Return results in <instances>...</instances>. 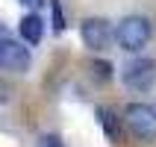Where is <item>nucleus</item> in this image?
Returning <instances> with one entry per match:
<instances>
[{
	"mask_svg": "<svg viewBox=\"0 0 156 147\" xmlns=\"http://www.w3.org/2000/svg\"><path fill=\"white\" fill-rule=\"evenodd\" d=\"M18 33H21V38L27 44H38L44 38V18L38 12H33V9H27V15L18 21Z\"/></svg>",
	"mask_w": 156,
	"mask_h": 147,
	"instance_id": "obj_6",
	"label": "nucleus"
},
{
	"mask_svg": "<svg viewBox=\"0 0 156 147\" xmlns=\"http://www.w3.org/2000/svg\"><path fill=\"white\" fill-rule=\"evenodd\" d=\"M21 3H24L27 9H33V12H38V9H41L44 3H47V0H21Z\"/></svg>",
	"mask_w": 156,
	"mask_h": 147,
	"instance_id": "obj_11",
	"label": "nucleus"
},
{
	"mask_svg": "<svg viewBox=\"0 0 156 147\" xmlns=\"http://www.w3.org/2000/svg\"><path fill=\"white\" fill-rule=\"evenodd\" d=\"M35 147H65V141H62L56 132H44V135H38Z\"/></svg>",
	"mask_w": 156,
	"mask_h": 147,
	"instance_id": "obj_10",
	"label": "nucleus"
},
{
	"mask_svg": "<svg viewBox=\"0 0 156 147\" xmlns=\"http://www.w3.org/2000/svg\"><path fill=\"white\" fill-rule=\"evenodd\" d=\"M97 121H100V130H103V135L109 141H121L124 138V121L112 112V109L100 106V109H97Z\"/></svg>",
	"mask_w": 156,
	"mask_h": 147,
	"instance_id": "obj_7",
	"label": "nucleus"
},
{
	"mask_svg": "<svg viewBox=\"0 0 156 147\" xmlns=\"http://www.w3.org/2000/svg\"><path fill=\"white\" fill-rule=\"evenodd\" d=\"M33 65V56L21 41L15 38H0V71L9 74H27Z\"/></svg>",
	"mask_w": 156,
	"mask_h": 147,
	"instance_id": "obj_4",
	"label": "nucleus"
},
{
	"mask_svg": "<svg viewBox=\"0 0 156 147\" xmlns=\"http://www.w3.org/2000/svg\"><path fill=\"white\" fill-rule=\"evenodd\" d=\"M124 127L139 141H156V109L147 103H130L124 109Z\"/></svg>",
	"mask_w": 156,
	"mask_h": 147,
	"instance_id": "obj_2",
	"label": "nucleus"
},
{
	"mask_svg": "<svg viewBox=\"0 0 156 147\" xmlns=\"http://www.w3.org/2000/svg\"><path fill=\"white\" fill-rule=\"evenodd\" d=\"M91 74H94L97 82H109V79H112V62L94 59V62H91Z\"/></svg>",
	"mask_w": 156,
	"mask_h": 147,
	"instance_id": "obj_8",
	"label": "nucleus"
},
{
	"mask_svg": "<svg viewBox=\"0 0 156 147\" xmlns=\"http://www.w3.org/2000/svg\"><path fill=\"white\" fill-rule=\"evenodd\" d=\"M80 38L86 44V50L100 53V50H106L109 41L115 38V30H112V24H109L106 18H86L83 26H80Z\"/></svg>",
	"mask_w": 156,
	"mask_h": 147,
	"instance_id": "obj_3",
	"label": "nucleus"
},
{
	"mask_svg": "<svg viewBox=\"0 0 156 147\" xmlns=\"http://www.w3.org/2000/svg\"><path fill=\"white\" fill-rule=\"evenodd\" d=\"M150 35H153V26H150V21L144 15H127L121 24L115 26V41L127 53L144 50L147 41H150Z\"/></svg>",
	"mask_w": 156,
	"mask_h": 147,
	"instance_id": "obj_1",
	"label": "nucleus"
},
{
	"mask_svg": "<svg viewBox=\"0 0 156 147\" xmlns=\"http://www.w3.org/2000/svg\"><path fill=\"white\" fill-rule=\"evenodd\" d=\"M156 82V59H133L124 68V86L133 91H150Z\"/></svg>",
	"mask_w": 156,
	"mask_h": 147,
	"instance_id": "obj_5",
	"label": "nucleus"
},
{
	"mask_svg": "<svg viewBox=\"0 0 156 147\" xmlns=\"http://www.w3.org/2000/svg\"><path fill=\"white\" fill-rule=\"evenodd\" d=\"M50 9H53V33H59V35H62L65 30H68V24H65V12H62L59 0H53Z\"/></svg>",
	"mask_w": 156,
	"mask_h": 147,
	"instance_id": "obj_9",
	"label": "nucleus"
}]
</instances>
